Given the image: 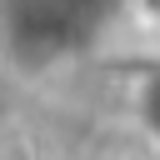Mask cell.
Wrapping results in <instances>:
<instances>
[{
  "instance_id": "6da1fadb",
  "label": "cell",
  "mask_w": 160,
  "mask_h": 160,
  "mask_svg": "<svg viewBox=\"0 0 160 160\" xmlns=\"http://www.w3.org/2000/svg\"><path fill=\"white\" fill-rule=\"evenodd\" d=\"M90 10V0H10V40L55 60V50H65L80 35V15Z\"/></svg>"
},
{
  "instance_id": "7a4b0ae2",
  "label": "cell",
  "mask_w": 160,
  "mask_h": 160,
  "mask_svg": "<svg viewBox=\"0 0 160 160\" xmlns=\"http://www.w3.org/2000/svg\"><path fill=\"white\" fill-rule=\"evenodd\" d=\"M140 120L150 125V135H160V65L140 80Z\"/></svg>"
},
{
  "instance_id": "3957f363",
  "label": "cell",
  "mask_w": 160,
  "mask_h": 160,
  "mask_svg": "<svg viewBox=\"0 0 160 160\" xmlns=\"http://www.w3.org/2000/svg\"><path fill=\"white\" fill-rule=\"evenodd\" d=\"M145 10H150V15H160V0H145Z\"/></svg>"
}]
</instances>
